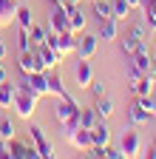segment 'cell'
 <instances>
[{"mask_svg":"<svg viewBox=\"0 0 156 159\" xmlns=\"http://www.w3.org/2000/svg\"><path fill=\"white\" fill-rule=\"evenodd\" d=\"M3 80H9V74H6V68L0 66V83H3Z\"/></svg>","mask_w":156,"mask_h":159,"instance_id":"f35d334b","label":"cell"},{"mask_svg":"<svg viewBox=\"0 0 156 159\" xmlns=\"http://www.w3.org/2000/svg\"><path fill=\"white\" fill-rule=\"evenodd\" d=\"M125 74H128V80H131V83H133V80H139V77H142V71H139V68L133 66V60H131V63H125Z\"/></svg>","mask_w":156,"mask_h":159,"instance_id":"4dcf8cb0","label":"cell"},{"mask_svg":"<svg viewBox=\"0 0 156 159\" xmlns=\"http://www.w3.org/2000/svg\"><path fill=\"white\" fill-rule=\"evenodd\" d=\"M68 3H80V0H68Z\"/></svg>","mask_w":156,"mask_h":159,"instance_id":"60d3db41","label":"cell"},{"mask_svg":"<svg viewBox=\"0 0 156 159\" xmlns=\"http://www.w3.org/2000/svg\"><path fill=\"white\" fill-rule=\"evenodd\" d=\"M119 151H122V156H128V159L142 153V139H139V134H136V125H133V128H128V131H122Z\"/></svg>","mask_w":156,"mask_h":159,"instance_id":"3957f363","label":"cell"},{"mask_svg":"<svg viewBox=\"0 0 156 159\" xmlns=\"http://www.w3.org/2000/svg\"><path fill=\"white\" fill-rule=\"evenodd\" d=\"M119 37V20L116 17H102L100 20V40H105V43H111V40Z\"/></svg>","mask_w":156,"mask_h":159,"instance_id":"9a60e30c","label":"cell"},{"mask_svg":"<svg viewBox=\"0 0 156 159\" xmlns=\"http://www.w3.org/2000/svg\"><path fill=\"white\" fill-rule=\"evenodd\" d=\"M17 46H20V51H29V48H31V37H29V29H20V34H17Z\"/></svg>","mask_w":156,"mask_h":159,"instance_id":"f546056e","label":"cell"},{"mask_svg":"<svg viewBox=\"0 0 156 159\" xmlns=\"http://www.w3.org/2000/svg\"><path fill=\"white\" fill-rule=\"evenodd\" d=\"M14 14H17V0H0V29L11 26Z\"/></svg>","mask_w":156,"mask_h":159,"instance_id":"e0dca14e","label":"cell"},{"mask_svg":"<svg viewBox=\"0 0 156 159\" xmlns=\"http://www.w3.org/2000/svg\"><path fill=\"white\" fill-rule=\"evenodd\" d=\"M0 159H9V142L0 136Z\"/></svg>","mask_w":156,"mask_h":159,"instance_id":"836d02e7","label":"cell"},{"mask_svg":"<svg viewBox=\"0 0 156 159\" xmlns=\"http://www.w3.org/2000/svg\"><path fill=\"white\" fill-rule=\"evenodd\" d=\"M37 102H40V97H37V94L26 85V80L14 83V102H11V108H14V114L20 116V119H31Z\"/></svg>","mask_w":156,"mask_h":159,"instance_id":"6da1fadb","label":"cell"},{"mask_svg":"<svg viewBox=\"0 0 156 159\" xmlns=\"http://www.w3.org/2000/svg\"><path fill=\"white\" fill-rule=\"evenodd\" d=\"M11 102H14V83L3 80L0 83V108H11Z\"/></svg>","mask_w":156,"mask_h":159,"instance_id":"ffe728a7","label":"cell"},{"mask_svg":"<svg viewBox=\"0 0 156 159\" xmlns=\"http://www.w3.org/2000/svg\"><path fill=\"white\" fill-rule=\"evenodd\" d=\"M29 134H31V142H34V148H37V156H40V159H51V156H54V145H51V139L46 136L43 125L31 122V125H29Z\"/></svg>","mask_w":156,"mask_h":159,"instance_id":"7a4b0ae2","label":"cell"},{"mask_svg":"<svg viewBox=\"0 0 156 159\" xmlns=\"http://www.w3.org/2000/svg\"><path fill=\"white\" fill-rule=\"evenodd\" d=\"M77 111H80V105L74 102V97H60V99H57V108H54V119L63 125L65 119H68L71 114H77Z\"/></svg>","mask_w":156,"mask_h":159,"instance_id":"52a82bcc","label":"cell"},{"mask_svg":"<svg viewBox=\"0 0 156 159\" xmlns=\"http://www.w3.org/2000/svg\"><path fill=\"white\" fill-rule=\"evenodd\" d=\"M20 71L23 74H34V71H43V63H40V57H37V51L34 48H29V51H20Z\"/></svg>","mask_w":156,"mask_h":159,"instance_id":"30bf717a","label":"cell"},{"mask_svg":"<svg viewBox=\"0 0 156 159\" xmlns=\"http://www.w3.org/2000/svg\"><path fill=\"white\" fill-rule=\"evenodd\" d=\"M88 88L94 91V97H105V94H108V85H105V80H96V77L91 80V85H88Z\"/></svg>","mask_w":156,"mask_h":159,"instance_id":"83f0119b","label":"cell"},{"mask_svg":"<svg viewBox=\"0 0 156 159\" xmlns=\"http://www.w3.org/2000/svg\"><path fill=\"white\" fill-rule=\"evenodd\" d=\"M102 156H105V159H122V151H119V148H111V142H108V145L102 148Z\"/></svg>","mask_w":156,"mask_h":159,"instance_id":"1f68e13d","label":"cell"},{"mask_svg":"<svg viewBox=\"0 0 156 159\" xmlns=\"http://www.w3.org/2000/svg\"><path fill=\"white\" fill-rule=\"evenodd\" d=\"M91 6H94V14L96 17H114V3L111 0H91Z\"/></svg>","mask_w":156,"mask_h":159,"instance_id":"603a6c76","label":"cell"},{"mask_svg":"<svg viewBox=\"0 0 156 159\" xmlns=\"http://www.w3.org/2000/svg\"><path fill=\"white\" fill-rule=\"evenodd\" d=\"M111 3H114V17L116 20H125L131 14V3L128 0H111Z\"/></svg>","mask_w":156,"mask_h":159,"instance_id":"484cf974","label":"cell"},{"mask_svg":"<svg viewBox=\"0 0 156 159\" xmlns=\"http://www.w3.org/2000/svg\"><path fill=\"white\" fill-rule=\"evenodd\" d=\"M48 3H51V6H65L68 0H48Z\"/></svg>","mask_w":156,"mask_h":159,"instance_id":"d590c367","label":"cell"},{"mask_svg":"<svg viewBox=\"0 0 156 159\" xmlns=\"http://www.w3.org/2000/svg\"><path fill=\"white\" fill-rule=\"evenodd\" d=\"M14 131H17V128H14V122H11L9 116H6V119H0V136H3L6 142H9V139H14Z\"/></svg>","mask_w":156,"mask_h":159,"instance_id":"4316f807","label":"cell"},{"mask_svg":"<svg viewBox=\"0 0 156 159\" xmlns=\"http://www.w3.org/2000/svg\"><path fill=\"white\" fill-rule=\"evenodd\" d=\"M91 142H94L96 148H105V145L111 142V128H108L105 119H100V122L91 128Z\"/></svg>","mask_w":156,"mask_h":159,"instance_id":"2e32d148","label":"cell"},{"mask_svg":"<svg viewBox=\"0 0 156 159\" xmlns=\"http://www.w3.org/2000/svg\"><path fill=\"white\" fill-rule=\"evenodd\" d=\"M3 60H6V46L0 43V63H3Z\"/></svg>","mask_w":156,"mask_h":159,"instance_id":"8d00e7d4","label":"cell"},{"mask_svg":"<svg viewBox=\"0 0 156 159\" xmlns=\"http://www.w3.org/2000/svg\"><path fill=\"white\" fill-rule=\"evenodd\" d=\"M9 156L11 159H40L34 145H23V142H17V139H9Z\"/></svg>","mask_w":156,"mask_h":159,"instance_id":"8fae6325","label":"cell"},{"mask_svg":"<svg viewBox=\"0 0 156 159\" xmlns=\"http://www.w3.org/2000/svg\"><path fill=\"white\" fill-rule=\"evenodd\" d=\"M100 48V37L96 34H77V46H74V54L82 57V60H91Z\"/></svg>","mask_w":156,"mask_h":159,"instance_id":"277c9868","label":"cell"},{"mask_svg":"<svg viewBox=\"0 0 156 159\" xmlns=\"http://www.w3.org/2000/svg\"><path fill=\"white\" fill-rule=\"evenodd\" d=\"M94 111L100 114V119H108L116 108H114V99H108V94L105 97H96V102H94Z\"/></svg>","mask_w":156,"mask_h":159,"instance_id":"d6986e66","label":"cell"},{"mask_svg":"<svg viewBox=\"0 0 156 159\" xmlns=\"http://www.w3.org/2000/svg\"><path fill=\"white\" fill-rule=\"evenodd\" d=\"M26 77V85L37 94V97H46L48 94V83H46V68L43 71H34V74H23Z\"/></svg>","mask_w":156,"mask_h":159,"instance_id":"4fadbf2b","label":"cell"},{"mask_svg":"<svg viewBox=\"0 0 156 159\" xmlns=\"http://www.w3.org/2000/svg\"><path fill=\"white\" fill-rule=\"evenodd\" d=\"M14 23L20 26V29H31V26H34L31 9H29V6H20V3H17V14H14Z\"/></svg>","mask_w":156,"mask_h":159,"instance_id":"44dd1931","label":"cell"},{"mask_svg":"<svg viewBox=\"0 0 156 159\" xmlns=\"http://www.w3.org/2000/svg\"><path fill=\"white\" fill-rule=\"evenodd\" d=\"M74 80H77V85H80V88H88L91 85V80H94L91 60H82L80 57V63H77V68H74Z\"/></svg>","mask_w":156,"mask_h":159,"instance_id":"7c38bea8","label":"cell"},{"mask_svg":"<svg viewBox=\"0 0 156 159\" xmlns=\"http://www.w3.org/2000/svg\"><path fill=\"white\" fill-rule=\"evenodd\" d=\"M34 51H37V57H40V63H43V68H57L63 63V54L57 51V48H51L48 43H43V46H34Z\"/></svg>","mask_w":156,"mask_h":159,"instance_id":"5b68a950","label":"cell"},{"mask_svg":"<svg viewBox=\"0 0 156 159\" xmlns=\"http://www.w3.org/2000/svg\"><path fill=\"white\" fill-rule=\"evenodd\" d=\"M150 119H156V85L150 91Z\"/></svg>","mask_w":156,"mask_h":159,"instance_id":"d6a6232c","label":"cell"},{"mask_svg":"<svg viewBox=\"0 0 156 159\" xmlns=\"http://www.w3.org/2000/svg\"><path fill=\"white\" fill-rule=\"evenodd\" d=\"M29 37H31V48H34V46H43V43H46L48 31H46L43 26H37V23H34V26L29 29Z\"/></svg>","mask_w":156,"mask_h":159,"instance_id":"d4e9b609","label":"cell"},{"mask_svg":"<svg viewBox=\"0 0 156 159\" xmlns=\"http://www.w3.org/2000/svg\"><path fill=\"white\" fill-rule=\"evenodd\" d=\"M48 31H71L68 26V9L65 6H54L48 14Z\"/></svg>","mask_w":156,"mask_h":159,"instance_id":"8992f818","label":"cell"},{"mask_svg":"<svg viewBox=\"0 0 156 159\" xmlns=\"http://www.w3.org/2000/svg\"><path fill=\"white\" fill-rule=\"evenodd\" d=\"M142 17H145V23L150 29H156V0H142Z\"/></svg>","mask_w":156,"mask_h":159,"instance_id":"7402d4cb","label":"cell"},{"mask_svg":"<svg viewBox=\"0 0 156 159\" xmlns=\"http://www.w3.org/2000/svg\"><path fill=\"white\" fill-rule=\"evenodd\" d=\"M96 122H100V114L94 108H80V125L82 128H94Z\"/></svg>","mask_w":156,"mask_h":159,"instance_id":"cb8c5ba5","label":"cell"},{"mask_svg":"<svg viewBox=\"0 0 156 159\" xmlns=\"http://www.w3.org/2000/svg\"><path fill=\"white\" fill-rule=\"evenodd\" d=\"M128 3H131V9H139V6H142V0H128Z\"/></svg>","mask_w":156,"mask_h":159,"instance_id":"74e56055","label":"cell"},{"mask_svg":"<svg viewBox=\"0 0 156 159\" xmlns=\"http://www.w3.org/2000/svg\"><path fill=\"white\" fill-rule=\"evenodd\" d=\"M65 9H68V26H71V31H74V34H82L88 20H85L80 3H65Z\"/></svg>","mask_w":156,"mask_h":159,"instance_id":"ba28073f","label":"cell"},{"mask_svg":"<svg viewBox=\"0 0 156 159\" xmlns=\"http://www.w3.org/2000/svg\"><path fill=\"white\" fill-rule=\"evenodd\" d=\"M128 119H131V125H145L148 119H150V114L142 105H136V99H133V105L128 108Z\"/></svg>","mask_w":156,"mask_h":159,"instance_id":"ac0fdd59","label":"cell"},{"mask_svg":"<svg viewBox=\"0 0 156 159\" xmlns=\"http://www.w3.org/2000/svg\"><path fill=\"white\" fill-rule=\"evenodd\" d=\"M65 136H68V142H71L77 151H88V148L94 145V142H91V128H82V125L74 128V131H68Z\"/></svg>","mask_w":156,"mask_h":159,"instance_id":"9c48e42d","label":"cell"},{"mask_svg":"<svg viewBox=\"0 0 156 159\" xmlns=\"http://www.w3.org/2000/svg\"><path fill=\"white\" fill-rule=\"evenodd\" d=\"M119 43H122V51H125V54H133L136 48H139V40H136L133 34H128L125 40H119Z\"/></svg>","mask_w":156,"mask_h":159,"instance_id":"f1b7e54d","label":"cell"},{"mask_svg":"<svg viewBox=\"0 0 156 159\" xmlns=\"http://www.w3.org/2000/svg\"><path fill=\"white\" fill-rule=\"evenodd\" d=\"M145 156H148V159H156V145H150V148H148V153H145Z\"/></svg>","mask_w":156,"mask_h":159,"instance_id":"e575fe53","label":"cell"},{"mask_svg":"<svg viewBox=\"0 0 156 159\" xmlns=\"http://www.w3.org/2000/svg\"><path fill=\"white\" fill-rule=\"evenodd\" d=\"M46 83H48V94H54V97H71V94L65 91L63 77H60V71H57V68H46Z\"/></svg>","mask_w":156,"mask_h":159,"instance_id":"5bb4252c","label":"cell"},{"mask_svg":"<svg viewBox=\"0 0 156 159\" xmlns=\"http://www.w3.org/2000/svg\"><path fill=\"white\" fill-rule=\"evenodd\" d=\"M150 63H153V68H156V48L150 51Z\"/></svg>","mask_w":156,"mask_h":159,"instance_id":"ab89813d","label":"cell"}]
</instances>
